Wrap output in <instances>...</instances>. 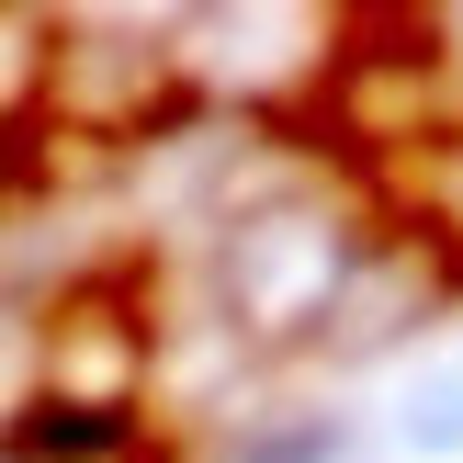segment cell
I'll use <instances>...</instances> for the list:
<instances>
[{
	"label": "cell",
	"mask_w": 463,
	"mask_h": 463,
	"mask_svg": "<svg viewBox=\"0 0 463 463\" xmlns=\"http://www.w3.org/2000/svg\"><path fill=\"white\" fill-rule=\"evenodd\" d=\"M339 271H351V226H339L328 203H306V193L249 203V215H226V238H215L226 328H249V339H306V328H328Z\"/></svg>",
	"instance_id": "6da1fadb"
},
{
	"label": "cell",
	"mask_w": 463,
	"mask_h": 463,
	"mask_svg": "<svg viewBox=\"0 0 463 463\" xmlns=\"http://www.w3.org/2000/svg\"><path fill=\"white\" fill-rule=\"evenodd\" d=\"M136 396H147V328L125 317V294H80L34 317V407L125 419Z\"/></svg>",
	"instance_id": "7a4b0ae2"
},
{
	"label": "cell",
	"mask_w": 463,
	"mask_h": 463,
	"mask_svg": "<svg viewBox=\"0 0 463 463\" xmlns=\"http://www.w3.org/2000/svg\"><path fill=\"white\" fill-rule=\"evenodd\" d=\"M441 294H452V260H441V249L373 238V249H351V271H339V294H328V339H339V351H384V339L430 328Z\"/></svg>",
	"instance_id": "3957f363"
},
{
	"label": "cell",
	"mask_w": 463,
	"mask_h": 463,
	"mask_svg": "<svg viewBox=\"0 0 463 463\" xmlns=\"http://www.w3.org/2000/svg\"><path fill=\"white\" fill-rule=\"evenodd\" d=\"M147 90H158V45L147 34H57L45 45V102H57L68 125H90V136L136 125Z\"/></svg>",
	"instance_id": "277c9868"
},
{
	"label": "cell",
	"mask_w": 463,
	"mask_h": 463,
	"mask_svg": "<svg viewBox=\"0 0 463 463\" xmlns=\"http://www.w3.org/2000/svg\"><path fill=\"white\" fill-rule=\"evenodd\" d=\"M45 45H57L45 12H0V125L45 102Z\"/></svg>",
	"instance_id": "5b68a950"
},
{
	"label": "cell",
	"mask_w": 463,
	"mask_h": 463,
	"mask_svg": "<svg viewBox=\"0 0 463 463\" xmlns=\"http://www.w3.org/2000/svg\"><path fill=\"white\" fill-rule=\"evenodd\" d=\"M396 430H407V452H463V362H441V373L407 384Z\"/></svg>",
	"instance_id": "8992f818"
},
{
	"label": "cell",
	"mask_w": 463,
	"mask_h": 463,
	"mask_svg": "<svg viewBox=\"0 0 463 463\" xmlns=\"http://www.w3.org/2000/svg\"><path fill=\"white\" fill-rule=\"evenodd\" d=\"M419 203H430V238H463V136L419 158Z\"/></svg>",
	"instance_id": "52a82bcc"
},
{
	"label": "cell",
	"mask_w": 463,
	"mask_h": 463,
	"mask_svg": "<svg viewBox=\"0 0 463 463\" xmlns=\"http://www.w3.org/2000/svg\"><path fill=\"white\" fill-rule=\"evenodd\" d=\"M34 407V317L0 306V419H23Z\"/></svg>",
	"instance_id": "ba28073f"
}]
</instances>
